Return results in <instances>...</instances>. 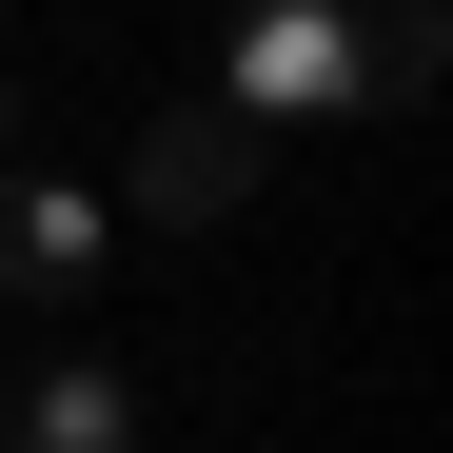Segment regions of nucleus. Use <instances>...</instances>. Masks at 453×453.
<instances>
[{
  "label": "nucleus",
  "instance_id": "obj_1",
  "mask_svg": "<svg viewBox=\"0 0 453 453\" xmlns=\"http://www.w3.org/2000/svg\"><path fill=\"white\" fill-rule=\"evenodd\" d=\"M119 197L158 217V237H217V217L257 197V119H217V99H158V119H138V158H119Z\"/></svg>",
  "mask_w": 453,
  "mask_h": 453
},
{
  "label": "nucleus",
  "instance_id": "obj_2",
  "mask_svg": "<svg viewBox=\"0 0 453 453\" xmlns=\"http://www.w3.org/2000/svg\"><path fill=\"white\" fill-rule=\"evenodd\" d=\"M355 59H335V0H237V59H217V119H335Z\"/></svg>",
  "mask_w": 453,
  "mask_h": 453
},
{
  "label": "nucleus",
  "instance_id": "obj_3",
  "mask_svg": "<svg viewBox=\"0 0 453 453\" xmlns=\"http://www.w3.org/2000/svg\"><path fill=\"white\" fill-rule=\"evenodd\" d=\"M99 237H119V217L80 197V178H0V296H40V316H80V296H99Z\"/></svg>",
  "mask_w": 453,
  "mask_h": 453
},
{
  "label": "nucleus",
  "instance_id": "obj_4",
  "mask_svg": "<svg viewBox=\"0 0 453 453\" xmlns=\"http://www.w3.org/2000/svg\"><path fill=\"white\" fill-rule=\"evenodd\" d=\"M0 453H138V374L119 355H40L0 395Z\"/></svg>",
  "mask_w": 453,
  "mask_h": 453
},
{
  "label": "nucleus",
  "instance_id": "obj_5",
  "mask_svg": "<svg viewBox=\"0 0 453 453\" xmlns=\"http://www.w3.org/2000/svg\"><path fill=\"white\" fill-rule=\"evenodd\" d=\"M434 0H335V59H355V99H434Z\"/></svg>",
  "mask_w": 453,
  "mask_h": 453
},
{
  "label": "nucleus",
  "instance_id": "obj_6",
  "mask_svg": "<svg viewBox=\"0 0 453 453\" xmlns=\"http://www.w3.org/2000/svg\"><path fill=\"white\" fill-rule=\"evenodd\" d=\"M20 158H40V138H20V80H0V178H20Z\"/></svg>",
  "mask_w": 453,
  "mask_h": 453
}]
</instances>
